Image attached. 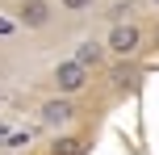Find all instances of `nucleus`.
I'll return each mask as SVG.
<instances>
[{
  "instance_id": "obj_6",
  "label": "nucleus",
  "mask_w": 159,
  "mask_h": 155,
  "mask_svg": "<svg viewBox=\"0 0 159 155\" xmlns=\"http://www.w3.org/2000/svg\"><path fill=\"white\" fill-rule=\"evenodd\" d=\"M134 8H138L134 0H113V4H109V13H105V17H109L113 25H126L130 17H134Z\"/></svg>"
},
{
  "instance_id": "obj_3",
  "label": "nucleus",
  "mask_w": 159,
  "mask_h": 155,
  "mask_svg": "<svg viewBox=\"0 0 159 155\" xmlns=\"http://www.w3.org/2000/svg\"><path fill=\"white\" fill-rule=\"evenodd\" d=\"M50 17H55V0H21L17 4V25H25V30H42V25H50Z\"/></svg>"
},
{
  "instance_id": "obj_10",
  "label": "nucleus",
  "mask_w": 159,
  "mask_h": 155,
  "mask_svg": "<svg viewBox=\"0 0 159 155\" xmlns=\"http://www.w3.org/2000/svg\"><path fill=\"white\" fill-rule=\"evenodd\" d=\"M155 46H159V25H155Z\"/></svg>"
},
{
  "instance_id": "obj_9",
  "label": "nucleus",
  "mask_w": 159,
  "mask_h": 155,
  "mask_svg": "<svg viewBox=\"0 0 159 155\" xmlns=\"http://www.w3.org/2000/svg\"><path fill=\"white\" fill-rule=\"evenodd\" d=\"M0 34H13V21H4V17H0Z\"/></svg>"
},
{
  "instance_id": "obj_5",
  "label": "nucleus",
  "mask_w": 159,
  "mask_h": 155,
  "mask_svg": "<svg viewBox=\"0 0 159 155\" xmlns=\"http://www.w3.org/2000/svg\"><path fill=\"white\" fill-rule=\"evenodd\" d=\"M105 55H109V50H105V42H96V38H84V42H80V46H75V63L80 67H101L105 63Z\"/></svg>"
},
{
  "instance_id": "obj_8",
  "label": "nucleus",
  "mask_w": 159,
  "mask_h": 155,
  "mask_svg": "<svg viewBox=\"0 0 159 155\" xmlns=\"http://www.w3.org/2000/svg\"><path fill=\"white\" fill-rule=\"evenodd\" d=\"M130 80H134V71H126V67H117V71H113V88H130Z\"/></svg>"
},
{
  "instance_id": "obj_4",
  "label": "nucleus",
  "mask_w": 159,
  "mask_h": 155,
  "mask_svg": "<svg viewBox=\"0 0 159 155\" xmlns=\"http://www.w3.org/2000/svg\"><path fill=\"white\" fill-rule=\"evenodd\" d=\"M71 117H75V105L67 97H50L42 105V126H67Z\"/></svg>"
},
{
  "instance_id": "obj_11",
  "label": "nucleus",
  "mask_w": 159,
  "mask_h": 155,
  "mask_svg": "<svg viewBox=\"0 0 159 155\" xmlns=\"http://www.w3.org/2000/svg\"><path fill=\"white\" fill-rule=\"evenodd\" d=\"M155 4H159V0H155Z\"/></svg>"
},
{
  "instance_id": "obj_2",
  "label": "nucleus",
  "mask_w": 159,
  "mask_h": 155,
  "mask_svg": "<svg viewBox=\"0 0 159 155\" xmlns=\"http://www.w3.org/2000/svg\"><path fill=\"white\" fill-rule=\"evenodd\" d=\"M138 46H143V30H138L134 21L113 25V30H109V38H105V50H109V55H117V59L138 55Z\"/></svg>"
},
{
  "instance_id": "obj_1",
  "label": "nucleus",
  "mask_w": 159,
  "mask_h": 155,
  "mask_svg": "<svg viewBox=\"0 0 159 155\" xmlns=\"http://www.w3.org/2000/svg\"><path fill=\"white\" fill-rule=\"evenodd\" d=\"M50 80H55L59 97H75V92H84V88H88V67H80L75 59H63V63H55Z\"/></svg>"
},
{
  "instance_id": "obj_7",
  "label": "nucleus",
  "mask_w": 159,
  "mask_h": 155,
  "mask_svg": "<svg viewBox=\"0 0 159 155\" xmlns=\"http://www.w3.org/2000/svg\"><path fill=\"white\" fill-rule=\"evenodd\" d=\"M92 4H96V0H59V8H63V13H88Z\"/></svg>"
}]
</instances>
